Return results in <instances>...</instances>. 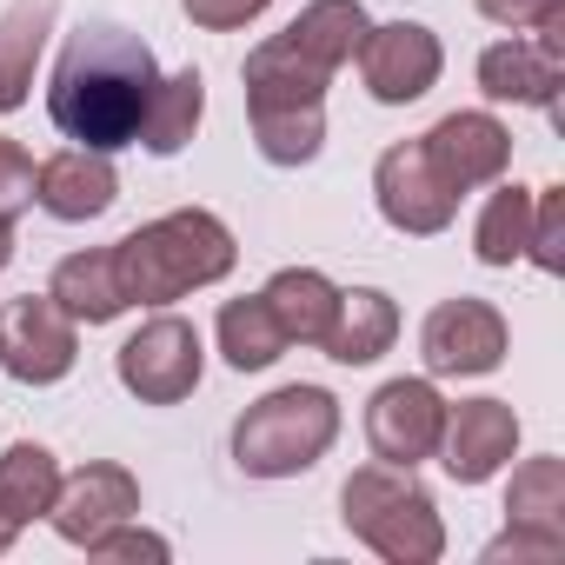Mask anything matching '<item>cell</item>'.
<instances>
[{
    "mask_svg": "<svg viewBox=\"0 0 565 565\" xmlns=\"http://www.w3.org/2000/svg\"><path fill=\"white\" fill-rule=\"evenodd\" d=\"M153 81H160V67H153V47L140 34H127L114 21H87L67 34V47L54 61L47 114L74 147L114 153V147H134V127L147 114Z\"/></svg>",
    "mask_w": 565,
    "mask_h": 565,
    "instance_id": "1",
    "label": "cell"
},
{
    "mask_svg": "<svg viewBox=\"0 0 565 565\" xmlns=\"http://www.w3.org/2000/svg\"><path fill=\"white\" fill-rule=\"evenodd\" d=\"M8 259H14V220H0V273H8Z\"/></svg>",
    "mask_w": 565,
    "mask_h": 565,
    "instance_id": "33",
    "label": "cell"
},
{
    "mask_svg": "<svg viewBox=\"0 0 565 565\" xmlns=\"http://www.w3.org/2000/svg\"><path fill=\"white\" fill-rule=\"evenodd\" d=\"M340 439V399L327 386H279L233 419V466L246 479H300Z\"/></svg>",
    "mask_w": 565,
    "mask_h": 565,
    "instance_id": "5",
    "label": "cell"
},
{
    "mask_svg": "<svg viewBox=\"0 0 565 565\" xmlns=\"http://www.w3.org/2000/svg\"><path fill=\"white\" fill-rule=\"evenodd\" d=\"M220 353H226L233 373H266L279 353H287V333H279V320H273V307L259 294L220 307Z\"/></svg>",
    "mask_w": 565,
    "mask_h": 565,
    "instance_id": "25",
    "label": "cell"
},
{
    "mask_svg": "<svg viewBox=\"0 0 565 565\" xmlns=\"http://www.w3.org/2000/svg\"><path fill=\"white\" fill-rule=\"evenodd\" d=\"M486 558L499 565V558H539V565H552V558H565V545H552V539H539V532H499L492 545H486Z\"/></svg>",
    "mask_w": 565,
    "mask_h": 565,
    "instance_id": "32",
    "label": "cell"
},
{
    "mask_svg": "<svg viewBox=\"0 0 565 565\" xmlns=\"http://www.w3.org/2000/svg\"><path fill=\"white\" fill-rule=\"evenodd\" d=\"M47 294L74 313V327H107L127 313V287H120V273H114V246H87V253H67L47 279Z\"/></svg>",
    "mask_w": 565,
    "mask_h": 565,
    "instance_id": "20",
    "label": "cell"
},
{
    "mask_svg": "<svg viewBox=\"0 0 565 565\" xmlns=\"http://www.w3.org/2000/svg\"><path fill=\"white\" fill-rule=\"evenodd\" d=\"M366 8L360 0H307V8L294 14V28H287V41H294V54H307L320 74H340L353 54H360V41H366Z\"/></svg>",
    "mask_w": 565,
    "mask_h": 565,
    "instance_id": "22",
    "label": "cell"
},
{
    "mask_svg": "<svg viewBox=\"0 0 565 565\" xmlns=\"http://www.w3.org/2000/svg\"><path fill=\"white\" fill-rule=\"evenodd\" d=\"M246 120H253V147L266 167H307L327 147V81L307 54H294L287 34H266L246 67Z\"/></svg>",
    "mask_w": 565,
    "mask_h": 565,
    "instance_id": "3",
    "label": "cell"
},
{
    "mask_svg": "<svg viewBox=\"0 0 565 565\" xmlns=\"http://www.w3.org/2000/svg\"><path fill=\"white\" fill-rule=\"evenodd\" d=\"M259 300L273 307L287 347H294V340H300V347H320L327 327H333V313H340V287H333L320 266H279V273L266 279Z\"/></svg>",
    "mask_w": 565,
    "mask_h": 565,
    "instance_id": "17",
    "label": "cell"
},
{
    "mask_svg": "<svg viewBox=\"0 0 565 565\" xmlns=\"http://www.w3.org/2000/svg\"><path fill=\"white\" fill-rule=\"evenodd\" d=\"M200 114H206V81H200V67H180V74L153 81L147 114H140V127H134V147H147V153L173 160V153L193 140Z\"/></svg>",
    "mask_w": 565,
    "mask_h": 565,
    "instance_id": "21",
    "label": "cell"
},
{
    "mask_svg": "<svg viewBox=\"0 0 565 565\" xmlns=\"http://www.w3.org/2000/svg\"><path fill=\"white\" fill-rule=\"evenodd\" d=\"M54 492H61V459H54L47 446L21 439V446H8V452H0V512H8L14 525H34V519H47Z\"/></svg>",
    "mask_w": 565,
    "mask_h": 565,
    "instance_id": "24",
    "label": "cell"
},
{
    "mask_svg": "<svg viewBox=\"0 0 565 565\" xmlns=\"http://www.w3.org/2000/svg\"><path fill=\"white\" fill-rule=\"evenodd\" d=\"M525 259H532L539 273H565V186H539V193H532Z\"/></svg>",
    "mask_w": 565,
    "mask_h": 565,
    "instance_id": "27",
    "label": "cell"
},
{
    "mask_svg": "<svg viewBox=\"0 0 565 565\" xmlns=\"http://www.w3.org/2000/svg\"><path fill=\"white\" fill-rule=\"evenodd\" d=\"M439 433H446V399H439L433 380H386L366 399V446L386 466L433 459L439 452Z\"/></svg>",
    "mask_w": 565,
    "mask_h": 565,
    "instance_id": "11",
    "label": "cell"
},
{
    "mask_svg": "<svg viewBox=\"0 0 565 565\" xmlns=\"http://www.w3.org/2000/svg\"><path fill=\"white\" fill-rule=\"evenodd\" d=\"M180 8H186V21H193V28H206V34H233V28L259 21L273 0H180Z\"/></svg>",
    "mask_w": 565,
    "mask_h": 565,
    "instance_id": "30",
    "label": "cell"
},
{
    "mask_svg": "<svg viewBox=\"0 0 565 565\" xmlns=\"http://www.w3.org/2000/svg\"><path fill=\"white\" fill-rule=\"evenodd\" d=\"M419 360L433 380H479L505 366V313L492 300H439L419 327Z\"/></svg>",
    "mask_w": 565,
    "mask_h": 565,
    "instance_id": "7",
    "label": "cell"
},
{
    "mask_svg": "<svg viewBox=\"0 0 565 565\" xmlns=\"http://www.w3.org/2000/svg\"><path fill=\"white\" fill-rule=\"evenodd\" d=\"M393 340H399V307L380 287H353V294H340V313L320 347L340 366H373L380 353H393Z\"/></svg>",
    "mask_w": 565,
    "mask_h": 565,
    "instance_id": "19",
    "label": "cell"
},
{
    "mask_svg": "<svg viewBox=\"0 0 565 565\" xmlns=\"http://www.w3.org/2000/svg\"><path fill=\"white\" fill-rule=\"evenodd\" d=\"M34 200H41L47 220L81 226V220H100V213L120 200V173H114V160L94 153V147H61V153H47V160L34 167Z\"/></svg>",
    "mask_w": 565,
    "mask_h": 565,
    "instance_id": "16",
    "label": "cell"
},
{
    "mask_svg": "<svg viewBox=\"0 0 565 565\" xmlns=\"http://www.w3.org/2000/svg\"><path fill=\"white\" fill-rule=\"evenodd\" d=\"M525 226H532V186H499L486 193L479 206V226H472V253L479 266H512L525 259Z\"/></svg>",
    "mask_w": 565,
    "mask_h": 565,
    "instance_id": "26",
    "label": "cell"
},
{
    "mask_svg": "<svg viewBox=\"0 0 565 565\" xmlns=\"http://www.w3.org/2000/svg\"><path fill=\"white\" fill-rule=\"evenodd\" d=\"M14 539H21V525H14V519H8V512H0V552H8V545H14Z\"/></svg>",
    "mask_w": 565,
    "mask_h": 565,
    "instance_id": "34",
    "label": "cell"
},
{
    "mask_svg": "<svg viewBox=\"0 0 565 565\" xmlns=\"http://www.w3.org/2000/svg\"><path fill=\"white\" fill-rule=\"evenodd\" d=\"M34 206V153L21 140H0V220H21Z\"/></svg>",
    "mask_w": 565,
    "mask_h": 565,
    "instance_id": "28",
    "label": "cell"
},
{
    "mask_svg": "<svg viewBox=\"0 0 565 565\" xmlns=\"http://www.w3.org/2000/svg\"><path fill=\"white\" fill-rule=\"evenodd\" d=\"M74 360H81V333L54 294H28L0 307V366L21 386H54L74 373Z\"/></svg>",
    "mask_w": 565,
    "mask_h": 565,
    "instance_id": "8",
    "label": "cell"
},
{
    "mask_svg": "<svg viewBox=\"0 0 565 565\" xmlns=\"http://www.w3.org/2000/svg\"><path fill=\"white\" fill-rule=\"evenodd\" d=\"M505 525L565 545V459H525L505 486Z\"/></svg>",
    "mask_w": 565,
    "mask_h": 565,
    "instance_id": "23",
    "label": "cell"
},
{
    "mask_svg": "<svg viewBox=\"0 0 565 565\" xmlns=\"http://www.w3.org/2000/svg\"><path fill=\"white\" fill-rule=\"evenodd\" d=\"M439 67H446V47L419 21H386V28H366V41H360V74L380 107L426 100L439 87Z\"/></svg>",
    "mask_w": 565,
    "mask_h": 565,
    "instance_id": "10",
    "label": "cell"
},
{
    "mask_svg": "<svg viewBox=\"0 0 565 565\" xmlns=\"http://www.w3.org/2000/svg\"><path fill=\"white\" fill-rule=\"evenodd\" d=\"M472 8H479L486 21L512 28V34H539V28L565 21V0H472Z\"/></svg>",
    "mask_w": 565,
    "mask_h": 565,
    "instance_id": "29",
    "label": "cell"
},
{
    "mask_svg": "<svg viewBox=\"0 0 565 565\" xmlns=\"http://www.w3.org/2000/svg\"><path fill=\"white\" fill-rule=\"evenodd\" d=\"M54 8L61 0H8V14H0V114L28 107L41 47L54 34Z\"/></svg>",
    "mask_w": 565,
    "mask_h": 565,
    "instance_id": "18",
    "label": "cell"
},
{
    "mask_svg": "<svg viewBox=\"0 0 565 565\" xmlns=\"http://www.w3.org/2000/svg\"><path fill=\"white\" fill-rule=\"evenodd\" d=\"M340 519L360 545H373L386 565H439L446 552V525H439V505L433 492L413 479V466H360L347 486H340Z\"/></svg>",
    "mask_w": 565,
    "mask_h": 565,
    "instance_id": "4",
    "label": "cell"
},
{
    "mask_svg": "<svg viewBox=\"0 0 565 565\" xmlns=\"http://www.w3.org/2000/svg\"><path fill=\"white\" fill-rule=\"evenodd\" d=\"M239 259L233 233L220 213L206 206H180V213H160L147 226H134L127 239H114V273L127 287V307H173L213 279H226Z\"/></svg>",
    "mask_w": 565,
    "mask_h": 565,
    "instance_id": "2",
    "label": "cell"
},
{
    "mask_svg": "<svg viewBox=\"0 0 565 565\" xmlns=\"http://www.w3.org/2000/svg\"><path fill=\"white\" fill-rule=\"evenodd\" d=\"M87 552H94V558H173V545H167L160 532H134V519L107 525Z\"/></svg>",
    "mask_w": 565,
    "mask_h": 565,
    "instance_id": "31",
    "label": "cell"
},
{
    "mask_svg": "<svg viewBox=\"0 0 565 565\" xmlns=\"http://www.w3.org/2000/svg\"><path fill=\"white\" fill-rule=\"evenodd\" d=\"M565 87V21L539 28L532 41L512 34L479 54V94L486 100H519V107H558Z\"/></svg>",
    "mask_w": 565,
    "mask_h": 565,
    "instance_id": "12",
    "label": "cell"
},
{
    "mask_svg": "<svg viewBox=\"0 0 565 565\" xmlns=\"http://www.w3.org/2000/svg\"><path fill=\"white\" fill-rule=\"evenodd\" d=\"M47 519H54V532H61L67 545H81V552H87L107 525L140 519V479H134L127 466L94 459V466H81V472H67V479H61V492H54Z\"/></svg>",
    "mask_w": 565,
    "mask_h": 565,
    "instance_id": "15",
    "label": "cell"
},
{
    "mask_svg": "<svg viewBox=\"0 0 565 565\" xmlns=\"http://www.w3.org/2000/svg\"><path fill=\"white\" fill-rule=\"evenodd\" d=\"M519 452V413L505 399H459L446 406V433H439V466L452 486H486L499 466H512Z\"/></svg>",
    "mask_w": 565,
    "mask_h": 565,
    "instance_id": "13",
    "label": "cell"
},
{
    "mask_svg": "<svg viewBox=\"0 0 565 565\" xmlns=\"http://www.w3.org/2000/svg\"><path fill=\"white\" fill-rule=\"evenodd\" d=\"M419 147H426V160L439 167V180H446L452 193L492 186V180H505V167H512V134H505L492 114H479V107H459V114L433 120V134H426Z\"/></svg>",
    "mask_w": 565,
    "mask_h": 565,
    "instance_id": "14",
    "label": "cell"
},
{
    "mask_svg": "<svg viewBox=\"0 0 565 565\" xmlns=\"http://www.w3.org/2000/svg\"><path fill=\"white\" fill-rule=\"evenodd\" d=\"M114 373H120V386H127L140 406H180V399L200 386V373H206V347H200L193 320L153 313V320L114 353Z\"/></svg>",
    "mask_w": 565,
    "mask_h": 565,
    "instance_id": "6",
    "label": "cell"
},
{
    "mask_svg": "<svg viewBox=\"0 0 565 565\" xmlns=\"http://www.w3.org/2000/svg\"><path fill=\"white\" fill-rule=\"evenodd\" d=\"M373 200H380V220L406 239H426V233H446L452 213H459V193L439 180V167L426 160L419 140H399L380 153L373 167Z\"/></svg>",
    "mask_w": 565,
    "mask_h": 565,
    "instance_id": "9",
    "label": "cell"
}]
</instances>
